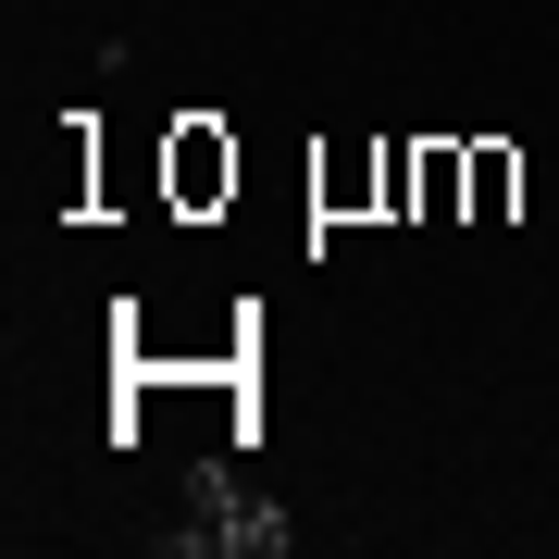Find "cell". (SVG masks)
Masks as SVG:
<instances>
[{
  "label": "cell",
  "instance_id": "cell-4",
  "mask_svg": "<svg viewBox=\"0 0 559 559\" xmlns=\"http://www.w3.org/2000/svg\"><path fill=\"white\" fill-rule=\"evenodd\" d=\"M460 150H473V212H460V224H510V200H522V150H510V138H460Z\"/></svg>",
  "mask_w": 559,
  "mask_h": 559
},
{
  "label": "cell",
  "instance_id": "cell-3",
  "mask_svg": "<svg viewBox=\"0 0 559 559\" xmlns=\"http://www.w3.org/2000/svg\"><path fill=\"white\" fill-rule=\"evenodd\" d=\"M311 212H323V224H385V138L311 150Z\"/></svg>",
  "mask_w": 559,
  "mask_h": 559
},
{
  "label": "cell",
  "instance_id": "cell-2",
  "mask_svg": "<svg viewBox=\"0 0 559 559\" xmlns=\"http://www.w3.org/2000/svg\"><path fill=\"white\" fill-rule=\"evenodd\" d=\"M162 200H175L187 224H212L224 200H237V138H224V112H175L162 124Z\"/></svg>",
  "mask_w": 559,
  "mask_h": 559
},
{
  "label": "cell",
  "instance_id": "cell-1",
  "mask_svg": "<svg viewBox=\"0 0 559 559\" xmlns=\"http://www.w3.org/2000/svg\"><path fill=\"white\" fill-rule=\"evenodd\" d=\"M150 547H162V559H286L299 522H286L274 498H249L224 460H200V473H187V522H162Z\"/></svg>",
  "mask_w": 559,
  "mask_h": 559
},
{
  "label": "cell",
  "instance_id": "cell-5",
  "mask_svg": "<svg viewBox=\"0 0 559 559\" xmlns=\"http://www.w3.org/2000/svg\"><path fill=\"white\" fill-rule=\"evenodd\" d=\"M385 224H423V138H385Z\"/></svg>",
  "mask_w": 559,
  "mask_h": 559
}]
</instances>
